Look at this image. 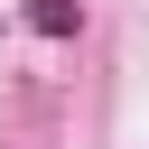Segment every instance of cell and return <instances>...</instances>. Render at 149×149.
Returning a JSON list of instances; mask_svg holds the SVG:
<instances>
[{"label": "cell", "mask_w": 149, "mask_h": 149, "mask_svg": "<svg viewBox=\"0 0 149 149\" xmlns=\"http://www.w3.org/2000/svg\"><path fill=\"white\" fill-rule=\"evenodd\" d=\"M28 19H37L47 37H74V28H84V9H74V0H28Z\"/></svg>", "instance_id": "1"}]
</instances>
